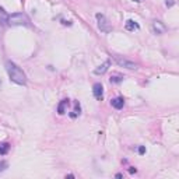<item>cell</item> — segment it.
I'll return each mask as SVG.
<instances>
[{
	"label": "cell",
	"instance_id": "cell-1",
	"mask_svg": "<svg viewBox=\"0 0 179 179\" xmlns=\"http://www.w3.org/2000/svg\"><path fill=\"white\" fill-rule=\"evenodd\" d=\"M6 71H7L8 77H10V80L13 83H16V84H18V85L27 84V76H25V73L22 71V69H20L14 62H11V60L6 62Z\"/></svg>",
	"mask_w": 179,
	"mask_h": 179
},
{
	"label": "cell",
	"instance_id": "cell-2",
	"mask_svg": "<svg viewBox=\"0 0 179 179\" xmlns=\"http://www.w3.org/2000/svg\"><path fill=\"white\" fill-rule=\"evenodd\" d=\"M7 25L18 27V25H30V18L24 13H14L7 17Z\"/></svg>",
	"mask_w": 179,
	"mask_h": 179
},
{
	"label": "cell",
	"instance_id": "cell-3",
	"mask_svg": "<svg viewBox=\"0 0 179 179\" xmlns=\"http://www.w3.org/2000/svg\"><path fill=\"white\" fill-rule=\"evenodd\" d=\"M97 21H98V28L101 30V32H105V34H108V32H111L112 31V25H111V22L108 21V18H106L104 14H101V13H97Z\"/></svg>",
	"mask_w": 179,
	"mask_h": 179
},
{
	"label": "cell",
	"instance_id": "cell-4",
	"mask_svg": "<svg viewBox=\"0 0 179 179\" xmlns=\"http://www.w3.org/2000/svg\"><path fill=\"white\" fill-rule=\"evenodd\" d=\"M114 60L120 67L129 69V70H136V69H137V63L132 62V60H129V59H125V57H122V56H114Z\"/></svg>",
	"mask_w": 179,
	"mask_h": 179
},
{
	"label": "cell",
	"instance_id": "cell-5",
	"mask_svg": "<svg viewBox=\"0 0 179 179\" xmlns=\"http://www.w3.org/2000/svg\"><path fill=\"white\" fill-rule=\"evenodd\" d=\"M151 32L155 34V35H162V34L167 32V27L161 21L155 20V21L151 22Z\"/></svg>",
	"mask_w": 179,
	"mask_h": 179
},
{
	"label": "cell",
	"instance_id": "cell-6",
	"mask_svg": "<svg viewBox=\"0 0 179 179\" xmlns=\"http://www.w3.org/2000/svg\"><path fill=\"white\" fill-rule=\"evenodd\" d=\"M92 94H94L95 99L102 101V98H104V87H102V84H101V83L94 84V87H92Z\"/></svg>",
	"mask_w": 179,
	"mask_h": 179
},
{
	"label": "cell",
	"instance_id": "cell-7",
	"mask_svg": "<svg viewBox=\"0 0 179 179\" xmlns=\"http://www.w3.org/2000/svg\"><path fill=\"white\" fill-rule=\"evenodd\" d=\"M109 66H111V60H105V62H104L102 65H99L97 69H95L94 73L98 74V76H102V74H105L106 71H108Z\"/></svg>",
	"mask_w": 179,
	"mask_h": 179
},
{
	"label": "cell",
	"instance_id": "cell-8",
	"mask_svg": "<svg viewBox=\"0 0 179 179\" xmlns=\"http://www.w3.org/2000/svg\"><path fill=\"white\" fill-rule=\"evenodd\" d=\"M69 105H70V99H67V98L62 99L59 102V105H57V114H59V115H65L66 112H67Z\"/></svg>",
	"mask_w": 179,
	"mask_h": 179
},
{
	"label": "cell",
	"instance_id": "cell-9",
	"mask_svg": "<svg viewBox=\"0 0 179 179\" xmlns=\"http://www.w3.org/2000/svg\"><path fill=\"white\" fill-rule=\"evenodd\" d=\"M111 105L114 106L115 109H122L123 106H125V99H123L122 97H118V98H114V99L111 101Z\"/></svg>",
	"mask_w": 179,
	"mask_h": 179
},
{
	"label": "cell",
	"instance_id": "cell-10",
	"mask_svg": "<svg viewBox=\"0 0 179 179\" xmlns=\"http://www.w3.org/2000/svg\"><path fill=\"white\" fill-rule=\"evenodd\" d=\"M125 28L128 31H136V30H138V28H140V25H138L136 21H133V20H128V21H126V24H125Z\"/></svg>",
	"mask_w": 179,
	"mask_h": 179
},
{
	"label": "cell",
	"instance_id": "cell-11",
	"mask_svg": "<svg viewBox=\"0 0 179 179\" xmlns=\"http://www.w3.org/2000/svg\"><path fill=\"white\" fill-rule=\"evenodd\" d=\"M81 114V106H80V104H79V101H77L76 104H74V109H73V112H70V118H73V119H76L79 115Z\"/></svg>",
	"mask_w": 179,
	"mask_h": 179
},
{
	"label": "cell",
	"instance_id": "cell-12",
	"mask_svg": "<svg viewBox=\"0 0 179 179\" xmlns=\"http://www.w3.org/2000/svg\"><path fill=\"white\" fill-rule=\"evenodd\" d=\"M7 17L8 16L4 13V10L0 7V27H4V25H7Z\"/></svg>",
	"mask_w": 179,
	"mask_h": 179
},
{
	"label": "cell",
	"instance_id": "cell-13",
	"mask_svg": "<svg viewBox=\"0 0 179 179\" xmlns=\"http://www.w3.org/2000/svg\"><path fill=\"white\" fill-rule=\"evenodd\" d=\"M122 81H123V76H120V74H114L111 77V83H114V84H119Z\"/></svg>",
	"mask_w": 179,
	"mask_h": 179
},
{
	"label": "cell",
	"instance_id": "cell-14",
	"mask_svg": "<svg viewBox=\"0 0 179 179\" xmlns=\"http://www.w3.org/2000/svg\"><path fill=\"white\" fill-rule=\"evenodd\" d=\"M8 148H10V146H8L7 143H0V154H2V155L7 154Z\"/></svg>",
	"mask_w": 179,
	"mask_h": 179
},
{
	"label": "cell",
	"instance_id": "cell-15",
	"mask_svg": "<svg viewBox=\"0 0 179 179\" xmlns=\"http://www.w3.org/2000/svg\"><path fill=\"white\" fill-rule=\"evenodd\" d=\"M7 168H8V162H7V161H4V160L0 161V174H2V172H4Z\"/></svg>",
	"mask_w": 179,
	"mask_h": 179
},
{
	"label": "cell",
	"instance_id": "cell-16",
	"mask_svg": "<svg viewBox=\"0 0 179 179\" xmlns=\"http://www.w3.org/2000/svg\"><path fill=\"white\" fill-rule=\"evenodd\" d=\"M144 152H146V147L140 146V147H138V154H141V155H143Z\"/></svg>",
	"mask_w": 179,
	"mask_h": 179
},
{
	"label": "cell",
	"instance_id": "cell-17",
	"mask_svg": "<svg viewBox=\"0 0 179 179\" xmlns=\"http://www.w3.org/2000/svg\"><path fill=\"white\" fill-rule=\"evenodd\" d=\"M129 172H130V174H136V172H137V169L133 168V167H130V168H129Z\"/></svg>",
	"mask_w": 179,
	"mask_h": 179
},
{
	"label": "cell",
	"instance_id": "cell-18",
	"mask_svg": "<svg viewBox=\"0 0 179 179\" xmlns=\"http://www.w3.org/2000/svg\"><path fill=\"white\" fill-rule=\"evenodd\" d=\"M134 2H137V3H140V2H143V0H134Z\"/></svg>",
	"mask_w": 179,
	"mask_h": 179
},
{
	"label": "cell",
	"instance_id": "cell-19",
	"mask_svg": "<svg viewBox=\"0 0 179 179\" xmlns=\"http://www.w3.org/2000/svg\"><path fill=\"white\" fill-rule=\"evenodd\" d=\"M0 85H2V80H0Z\"/></svg>",
	"mask_w": 179,
	"mask_h": 179
}]
</instances>
